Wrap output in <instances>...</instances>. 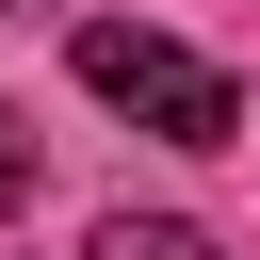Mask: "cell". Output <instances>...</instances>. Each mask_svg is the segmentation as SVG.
<instances>
[{"instance_id": "3957f363", "label": "cell", "mask_w": 260, "mask_h": 260, "mask_svg": "<svg viewBox=\"0 0 260 260\" xmlns=\"http://www.w3.org/2000/svg\"><path fill=\"white\" fill-rule=\"evenodd\" d=\"M32 195V130H16V98H0V211Z\"/></svg>"}, {"instance_id": "6da1fadb", "label": "cell", "mask_w": 260, "mask_h": 260, "mask_svg": "<svg viewBox=\"0 0 260 260\" xmlns=\"http://www.w3.org/2000/svg\"><path fill=\"white\" fill-rule=\"evenodd\" d=\"M81 81H98L130 130H162V146H228V130H244V81H228L211 49H179V32H130V16H81Z\"/></svg>"}, {"instance_id": "7a4b0ae2", "label": "cell", "mask_w": 260, "mask_h": 260, "mask_svg": "<svg viewBox=\"0 0 260 260\" xmlns=\"http://www.w3.org/2000/svg\"><path fill=\"white\" fill-rule=\"evenodd\" d=\"M81 260H228V244H211V228H179V211H114Z\"/></svg>"}]
</instances>
